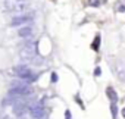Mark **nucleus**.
<instances>
[{
	"mask_svg": "<svg viewBox=\"0 0 125 119\" xmlns=\"http://www.w3.org/2000/svg\"><path fill=\"white\" fill-rule=\"evenodd\" d=\"M121 113H122V118H124V119H125V107H124V109H122V110H121Z\"/></svg>",
	"mask_w": 125,
	"mask_h": 119,
	"instance_id": "18",
	"label": "nucleus"
},
{
	"mask_svg": "<svg viewBox=\"0 0 125 119\" xmlns=\"http://www.w3.org/2000/svg\"><path fill=\"white\" fill-rule=\"evenodd\" d=\"M110 113H112V119H118V106L115 103L110 104Z\"/></svg>",
	"mask_w": 125,
	"mask_h": 119,
	"instance_id": "11",
	"label": "nucleus"
},
{
	"mask_svg": "<svg viewBox=\"0 0 125 119\" xmlns=\"http://www.w3.org/2000/svg\"><path fill=\"white\" fill-rule=\"evenodd\" d=\"M6 9L13 13H24L28 8V3L25 0H6Z\"/></svg>",
	"mask_w": 125,
	"mask_h": 119,
	"instance_id": "2",
	"label": "nucleus"
},
{
	"mask_svg": "<svg viewBox=\"0 0 125 119\" xmlns=\"http://www.w3.org/2000/svg\"><path fill=\"white\" fill-rule=\"evenodd\" d=\"M118 12H125V5H119L118 6Z\"/></svg>",
	"mask_w": 125,
	"mask_h": 119,
	"instance_id": "17",
	"label": "nucleus"
},
{
	"mask_svg": "<svg viewBox=\"0 0 125 119\" xmlns=\"http://www.w3.org/2000/svg\"><path fill=\"white\" fill-rule=\"evenodd\" d=\"M106 96H107V99L110 100V103H115L116 104V101H118V93H116V90L113 88V87H107L106 88Z\"/></svg>",
	"mask_w": 125,
	"mask_h": 119,
	"instance_id": "8",
	"label": "nucleus"
},
{
	"mask_svg": "<svg viewBox=\"0 0 125 119\" xmlns=\"http://www.w3.org/2000/svg\"><path fill=\"white\" fill-rule=\"evenodd\" d=\"M65 119H72V115H71V110H66V112H65Z\"/></svg>",
	"mask_w": 125,
	"mask_h": 119,
	"instance_id": "16",
	"label": "nucleus"
},
{
	"mask_svg": "<svg viewBox=\"0 0 125 119\" xmlns=\"http://www.w3.org/2000/svg\"><path fill=\"white\" fill-rule=\"evenodd\" d=\"M18 35L21 38H30L32 37V27L31 25H25V27H21L18 30Z\"/></svg>",
	"mask_w": 125,
	"mask_h": 119,
	"instance_id": "7",
	"label": "nucleus"
},
{
	"mask_svg": "<svg viewBox=\"0 0 125 119\" xmlns=\"http://www.w3.org/2000/svg\"><path fill=\"white\" fill-rule=\"evenodd\" d=\"M30 113L35 119H41L44 116V106L41 103H32L30 106Z\"/></svg>",
	"mask_w": 125,
	"mask_h": 119,
	"instance_id": "4",
	"label": "nucleus"
},
{
	"mask_svg": "<svg viewBox=\"0 0 125 119\" xmlns=\"http://www.w3.org/2000/svg\"><path fill=\"white\" fill-rule=\"evenodd\" d=\"M32 21V15H30V13H27V15H19V16H15L13 19H12V27H18V25H24V24H27V22H31Z\"/></svg>",
	"mask_w": 125,
	"mask_h": 119,
	"instance_id": "6",
	"label": "nucleus"
},
{
	"mask_svg": "<svg viewBox=\"0 0 125 119\" xmlns=\"http://www.w3.org/2000/svg\"><path fill=\"white\" fill-rule=\"evenodd\" d=\"M57 79H59V75L56 72H52V82L54 84V82H57Z\"/></svg>",
	"mask_w": 125,
	"mask_h": 119,
	"instance_id": "15",
	"label": "nucleus"
},
{
	"mask_svg": "<svg viewBox=\"0 0 125 119\" xmlns=\"http://www.w3.org/2000/svg\"><path fill=\"white\" fill-rule=\"evenodd\" d=\"M112 71L115 72V75H116L121 81H125V63H124L122 60H118V62L115 63V66H113Z\"/></svg>",
	"mask_w": 125,
	"mask_h": 119,
	"instance_id": "5",
	"label": "nucleus"
},
{
	"mask_svg": "<svg viewBox=\"0 0 125 119\" xmlns=\"http://www.w3.org/2000/svg\"><path fill=\"white\" fill-rule=\"evenodd\" d=\"M13 72H15V75H16L18 78H21V79H24V81H27V82H34V81L37 79V75L34 74V71H32L31 68L25 66V65L16 66V68L13 69Z\"/></svg>",
	"mask_w": 125,
	"mask_h": 119,
	"instance_id": "1",
	"label": "nucleus"
},
{
	"mask_svg": "<svg viewBox=\"0 0 125 119\" xmlns=\"http://www.w3.org/2000/svg\"><path fill=\"white\" fill-rule=\"evenodd\" d=\"M31 93H32V90L28 87V84H25V82H15L10 87L9 96H27V94H31Z\"/></svg>",
	"mask_w": 125,
	"mask_h": 119,
	"instance_id": "3",
	"label": "nucleus"
},
{
	"mask_svg": "<svg viewBox=\"0 0 125 119\" xmlns=\"http://www.w3.org/2000/svg\"><path fill=\"white\" fill-rule=\"evenodd\" d=\"M75 101H77V103H78V104L81 106V109H84V103H83V100H81V97H80L78 94L75 96Z\"/></svg>",
	"mask_w": 125,
	"mask_h": 119,
	"instance_id": "14",
	"label": "nucleus"
},
{
	"mask_svg": "<svg viewBox=\"0 0 125 119\" xmlns=\"http://www.w3.org/2000/svg\"><path fill=\"white\" fill-rule=\"evenodd\" d=\"M100 0H88V5L90 6H93V8H97V6H100Z\"/></svg>",
	"mask_w": 125,
	"mask_h": 119,
	"instance_id": "12",
	"label": "nucleus"
},
{
	"mask_svg": "<svg viewBox=\"0 0 125 119\" xmlns=\"http://www.w3.org/2000/svg\"><path fill=\"white\" fill-rule=\"evenodd\" d=\"M100 41H102L100 34H96V37H94V40H93V43H91V49H93L94 51H99V49H100Z\"/></svg>",
	"mask_w": 125,
	"mask_h": 119,
	"instance_id": "10",
	"label": "nucleus"
},
{
	"mask_svg": "<svg viewBox=\"0 0 125 119\" xmlns=\"http://www.w3.org/2000/svg\"><path fill=\"white\" fill-rule=\"evenodd\" d=\"M13 110H15V113H16L18 116H22L24 112H25V104H24V103H15Z\"/></svg>",
	"mask_w": 125,
	"mask_h": 119,
	"instance_id": "9",
	"label": "nucleus"
},
{
	"mask_svg": "<svg viewBox=\"0 0 125 119\" xmlns=\"http://www.w3.org/2000/svg\"><path fill=\"white\" fill-rule=\"evenodd\" d=\"M100 75H102V68H100V66H96V68H94V77L97 78V77H100Z\"/></svg>",
	"mask_w": 125,
	"mask_h": 119,
	"instance_id": "13",
	"label": "nucleus"
}]
</instances>
